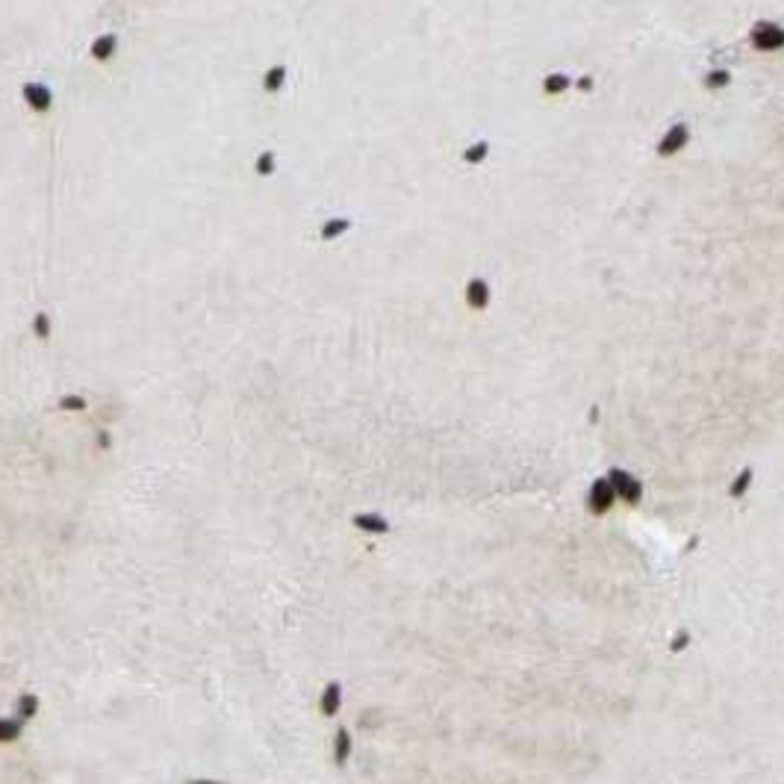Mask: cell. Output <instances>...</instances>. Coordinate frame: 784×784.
Masks as SVG:
<instances>
[{"instance_id":"cell-8","label":"cell","mask_w":784,"mask_h":784,"mask_svg":"<svg viewBox=\"0 0 784 784\" xmlns=\"http://www.w3.org/2000/svg\"><path fill=\"white\" fill-rule=\"evenodd\" d=\"M351 522H354V528L366 531V534H387L390 531V522L378 513H357Z\"/></svg>"},{"instance_id":"cell-13","label":"cell","mask_w":784,"mask_h":784,"mask_svg":"<svg viewBox=\"0 0 784 784\" xmlns=\"http://www.w3.org/2000/svg\"><path fill=\"white\" fill-rule=\"evenodd\" d=\"M39 714V696L35 693H24L18 699V719H33Z\"/></svg>"},{"instance_id":"cell-12","label":"cell","mask_w":784,"mask_h":784,"mask_svg":"<svg viewBox=\"0 0 784 784\" xmlns=\"http://www.w3.org/2000/svg\"><path fill=\"white\" fill-rule=\"evenodd\" d=\"M24 731V719H0V743H15Z\"/></svg>"},{"instance_id":"cell-22","label":"cell","mask_w":784,"mask_h":784,"mask_svg":"<svg viewBox=\"0 0 784 784\" xmlns=\"http://www.w3.org/2000/svg\"><path fill=\"white\" fill-rule=\"evenodd\" d=\"M97 445H101V448H104V451H106V448H109V433H106V431L101 433V437H97Z\"/></svg>"},{"instance_id":"cell-16","label":"cell","mask_w":784,"mask_h":784,"mask_svg":"<svg viewBox=\"0 0 784 784\" xmlns=\"http://www.w3.org/2000/svg\"><path fill=\"white\" fill-rule=\"evenodd\" d=\"M566 86H569V77H566V74H554V77H549V80H545V89H549L552 95L563 92Z\"/></svg>"},{"instance_id":"cell-14","label":"cell","mask_w":784,"mask_h":784,"mask_svg":"<svg viewBox=\"0 0 784 784\" xmlns=\"http://www.w3.org/2000/svg\"><path fill=\"white\" fill-rule=\"evenodd\" d=\"M687 646H690V628H678L675 637H672V643H669V649L678 655V652L687 649Z\"/></svg>"},{"instance_id":"cell-18","label":"cell","mask_w":784,"mask_h":784,"mask_svg":"<svg viewBox=\"0 0 784 784\" xmlns=\"http://www.w3.org/2000/svg\"><path fill=\"white\" fill-rule=\"evenodd\" d=\"M487 151H490V145H487V142L472 145L469 151H466V159H469V163H475V159H483V157H487Z\"/></svg>"},{"instance_id":"cell-2","label":"cell","mask_w":784,"mask_h":784,"mask_svg":"<svg viewBox=\"0 0 784 784\" xmlns=\"http://www.w3.org/2000/svg\"><path fill=\"white\" fill-rule=\"evenodd\" d=\"M616 502L619 499H616V493H614V487H611V481H607V478H595L590 483V490H587V510L593 516L611 513Z\"/></svg>"},{"instance_id":"cell-21","label":"cell","mask_w":784,"mask_h":784,"mask_svg":"<svg viewBox=\"0 0 784 784\" xmlns=\"http://www.w3.org/2000/svg\"><path fill=\"white\" fill-rule=\"evenodd\" d=\"M271 159H275L271 154H263V157H259V166H257V171H259V174H271V168H275V166H271Z\"/></svg>"},{"instance_id":"cell-5","label":"cell","mask_w":784,"mask_h":784,"mask_svg":"<svg viewBox=\"0 0 784 784\" xmlns=\"http://www.w3.org/2000/svg\"><path fill=\"white\" fill-rule=\"evenodd\" d=\"M687 139H690V130H687V124H675V127H672V130H666V136H664L661 147H657V154H661V157H672V154H678L681 147L687 145Z\"/></svg>"},{"instance_id":"cell-1","label":"cell","mask_w":784,"mask_h":784,"mask_svg":"<svg viewBox=\"0 0 784 784\" xmlns=\"http://www.w3.org/2000/svg\"><path fill=\"white\" fill-rule=\"evenodd\" d=\"M605 478L611 481V487H614V493H616V499H619V502H625V504H637V502L643 499V481H640V478H634L631 472L616 469V466H614Z\"/></svg>"},{"instance_id":"cell-23","label":"cell","mask_w":784,"mask_h":784,"mask_svg":"<svg viewBox=\"0 0 784 784\" xmlns=\"http://www.w3.org/2000/svg\"><path fill=\"white\" fill-rule=\"evenodd\" d=\"M186 784H224V781H216V778H195V781H186Z\"/></svg>"},{"instance_id":"cell-6","label":"cell","mask_w":784,"mask_h":784,"mask_svg":"<svg viewBox=\"0 0 784 784\" xmlns=\"http://www.w3.org/2000/svg\"><path fill=\"white\" fill-rule=\"evenodd\" d=\"M342 707V684L339 681H330L325 690H321V699H319V711L325 717H336Z\"/></svg>"},{"instance_id":"cell-3","label":"cell","mask_w":784,"mask_h":784,"mask_svg":"<svg viewBox=\"0 0 784 784\" xmlns=\"http://www.w3.org/2000/svg\"><path fill=\"white\" fill-rule=\"evenodd\" d=\"M752 45L758 51H778L784 47V27L773 21H758L752 27Z\"/></svg>"},{"instance_id":"cell-11","label":"cell","mask_w":784,"mask_h":784,"mask_svg":"<svg viewBox=\"0 0 784 784\" xmlns=\"http://www.w3.org/2000/svg\"><path fill=\"white\" fill-rule=\"evenodd\" d=\"M115 45H118V42H115V35H112V33H109V35H101V39L92 45V56H95L97 62H106L109 56H115Z\"/></svg>"},{"instance_id":"cell-20","label":"cell","mask_w":784,"mask_h":784,"mask_svg":"<svg viewBox=\"0 0 784 784\" xmlns=\"http://www.w3.org/2000/svg\"><path fill=\"white\" fill-rule=\"evenodd\" d=\"M728 80H731L728 74H726V71H719V74H707V80H705V83L711 86V89H719V86H726Z\"/></svg>"},{"instance_id":"cell-7","label":"cell","mask_w":784,"mask_h":784,"mask_svg":"<svg viewBox=\"0 0 784 784\" xmlns=\"http://www.w3.org/2000/svg\"><path fill=\"white\" fill-rule=\"evenodd\" d=\"M752 483H755V469L752 466L740 469L728 483V499H743V495L752 490Z\"/></svg>"},{"instance_id":"cell-4","label":"cell","mask_w":784,"mask_h":784,"mask_svg":"<svg viewBox=\"0 0 784 784\" xmlns=\"http://www.w3.org/2000/svg\"><path fill=\"white\" fill-rule=\"evenodd\" d=\"M21 95H24V101H27V106H30L33 112H47V109H51V104H54L51 89H47V86H42V83H27V86L21 89Z\"/></svg>"},{"instance_id":"cell-19","label":"cell","mask_w":784,"mask_h":784,"mask_svg":"<svg viewBox=\"0 0 784 784\" xmlns=\"http://www.w3.org/2000/svg\"><path fill=\"white\" fill-rule=\"evenodd\" d=\"M59 407L62 410H86V401L80 395H68V398H62V401H59Z\"/></svg>"},{"instance_id":"cell-10","label":"cell","mask_w":784,"mask_h":784,"mask_svg":"<svg viewBox=\"0 0 784 784\" xmlns=\"http://www.w3.org/2000/svg\"><path fill=\"white\" fill-rule=\"evenodd\" d=\"M348 758H351V731L348 728H336L333 734V761L336 764H348Z\"/></svg>"},{"instance_id":"cell-9","label":"cell","mask_w":784,"mask_h":784,"mask_svg":"<svg viewBox=\"0 0 784 784\" xmlns=\"http://www.w3.org/2000/svg\"><path fill=\"white\" fill-rule=\"evenodd\" d=\"M466 301H469V307H475V310H483L490 304V283L487 280H469V289H466Z\"/></svg>"},{"instance_id":"cell-15","label":"cell","mask_w":784,"mask_h":784,"mask_svg":"<svg viewBox=\"0 0 784 784\" xmlns=\"http://www.w3.org/2000/svg\"><path fill=\"white\" fill-rule=\"evenodd\" d=\"M283 77H286V71L283 68H271L269 74H266V80H263V86H266V92H275L278 86H283Z\"/></svg>"},{"instance_id":"cell-17","label":"cell","mask_w":784,"mask_h":784,"mask_svg":"<svg viewBox=\"0 0 784 784\" xmlns=\"http://www.w3.org/2000/svg\"><path fill=\"white\" fill-rule=\"evenodd\" d=\"M33 328H35V336H39V339H45V336L51 333V321H47L45 313H39V316H35V321H33Z\"/></svg>"}]
</instances>
